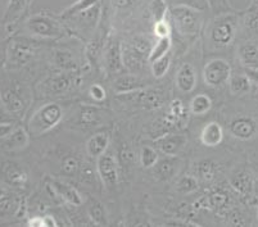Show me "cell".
<instances>
[{"label":"cell","instance_id":"30bf717a","mask_svg":"<svg viewBox=\"0 0 258 227\" xmlns=\"http://www.w3.org/2000/svg\"><path fill=\"white\" fill-rule=\"evenodd\" d=\"M0 97L3 100L6 111L13 116H21L27 108V102L25 99V94L22 89L17 84H9L0 88Z\"/></svg>","mask_w":258,"mask_h":227},{"label":"cell","instance_id":"2e32d148","mask_svg":"<svg viewBox=\"0 0 258 227\" xmlns=\"http://www.w3.org/2000/svg\"><path fill=\"white\" fill-rule=\"evenodd\" d=\"M0 141H2L3 150L9 152V153H16V152L23 150L29 145L30 132L26 128L17 127Z\"/></svg>","mask_w":258,"mask_h":227},{"label":"cell","instance_id":"816d5d0a","mask_svg":"<svg viewBox=\"0 0 258 227\" xmlns=\"http://www.w3.org/2000/svg\"><path fill=\"white\" fill-rule=\"evenodd\" d=\"M244 71L247 72L249 79L252 80L253 85L258 86V69H244Z\"/></svg>","mask_w":258,"mask_h":227},{"label":"cell","instance_id":"ee69618b","mask_svg":"<svg viewBox=\"0 0 258 227\" xmlns=\"http://www.w3.org/2000/svg\"><path fill=\"white\" fill-rule=\"evenodd\" d=\"M102 49V39H98V37L93 39L90 43L88 44V46H86V57L90 60V63L94 64V63L98 62V58H99Z\"/></svg>","mask_w":258,"mask_h":227},{"label":"cell","instance_id":"f6af8a7d","mask_svg":"<svg viewBox=\"0 0 258 227\" xmlns=\"http://www.w3.org/2000/svg\"><path fill=\"white\" fill-rule=\"evenodd\" d=\"M54 59H55V63L59 65L60 68L64 69V71H70V69L76 68L75 60L72 59L71 54L67 53V51L59 50L57 54H55V58H54Z\"/></svg>","mask_w":258,"mask_h":227},{"label":"cell","instance_id":"f1b7e54d","mask_svg":"<svg viewBox=\"0 0 258 227\" xmlns=\"http://www.w3.org/2000/svg\"><path fill=\"white\" fill-rule=\"evenodd\" d=\"M72 85V79L69 73H59L51 77L48 81V90L50 94L59 95L70 90Z\"/></svg>","mask_w":258,"mask_h":227},{"label":"cell","instance_id":"c3c4849f","mask_svg":"<svg viewBox=\"0 0 258 227\" xmlns=\"http://www.w3.org/2000/svg\"><path fill=\"white\" fill-rule=\"evenodd\" d=\"M89 94H90L91 99L94 102H103L107 98V93H105V89L103 88L99 84H94V85L90 86V90H89Z\"/></svg>","mask_w":258,"mask_h":227},{"label":"cell","instance_id":"52a82bcc","mask_svg":"<svg viewBox=\"0 0 258 227\" xmlns=\"http://www.w3.org/2000/svg\"><path fill=\"white\" fill-rule=\"evenodd\" d=\"M231 73L233 68L226 59L215 58L208 60L203 67V81L210 88H221L227 84Z\"/></svg>","mask_w":258,"mask_h":227},{"label":"cell","instance_id":"ac0fdd59","mask_svg":"<svg viewBox=\"0 0 258 227\" xmlns=\"http://www.w3.org/2000/svg\"><path fill=\"white\" fill-rule=\"evenodd\" d=\"M239 31L243 32L248 40L258 41V11L239 12Z\"/></svg>","mask_w":258,"mask_h":227},{"label":"cell","instance_id":"5bb4252c","mask_svg":"<svg viewBox=\"0 0 258 227\" xmlns=\"http://www.w3.org/2000/svg\"><path fill=\"white\" fill-rule=\"evenodd\" d=\"M175 83L177 89L184 94H189L196 89L198 77H197L196 68L190 63H182L179 67L175 76Z\"/></svg>","mask_w":258,"mask_h":227},{"label":"cell","instance_id":"4316f807","mask_svg":"<svg viewBox=\"0 0 258 227\" xmlns=\"http://www.w3.org/2000/svg\"><path fill=\"white\" fill-rule=\"evenodd\" d=\"M138 97V103L148 109H157L163 104V97L159 90H143L135 91Z\"/></svg>","mask_w":258,"mask_h":227},{"label":"cell","instance_id":"6f0895ef","mask_svg":"<svg viewBox=\"0 0 258 227\" xmlns=\"http://www.w3.org/2000/svg\"><path fill=\"white\" fill-rule=\"evenodd\" d=\"M253 172H254V176H255V179L258 180V165L255 166V167H254V170H253Z\"/></svg>","mask_w":258,"mask_h":227},{"label":"cell","instance_id":"e0dca14e","mask_svg":"<svg viewBox=\"0 0 258 227\" xmlns=\"http://www.w3.org/2000/svg\"><path fill=\"white\" fill-rule=\"evenodd\" d=\"M2 173H3L4 181L13 188L22 189L29 182V176H27L26 171L15 162L3 163Z\"/></svg>","mask_w":258,"mask_h":227},{"label":"cell","instance_id":"d4e9b609","mask_svg":"<svg viewBox=\"0 0 258 227\" xmlns=\"http://www.w3.org/2000/svg\"><path fill=\"white\" fill-rule=\"evenodd\" d=\"M122 53H123V63L127 72H138L148 62V58L133 48L130 44L122 45Z\"/></svg>","mask_w":258,"mask_h":227},{"label":"cell","instance_id":"ba28073f","mask_svg":"<svg viewBox=\"0 0 258 227\" xmlns=\"http://www.w3.org/2000/svg\"><path fill=\"white\" fill-rule=\"evenodd\" d=\"M229 132L239 141H252L258 136V119L252 114H239L230 121Z\"/></svg>","mask_w":258,"mask_h":227},{"label":"cell","instance_id":"484cf974","mask_svg":"<svg viewBox=\"0 0 258 227\" xmlns=\"http://www.w3.org/2000/svg\"><path fill=\"white\" fill-rule=\"evenodd\" d=\"M177 167H179V161L175 158V156H166L165 158L158 159L157 165L154 166L157 175L162 180L172 179L177 172Z\"/></svg>","mask_w":258,"mask_h":227},{"label":"cell","instance_id":"f35d334b","mask_svg":"<svg viewBox=\"0 0 258 227\" xmlns=\"http://www.w3.org/2000/svg\"><path fill=\"white\" fill-rule=\"evenodd\" d=\"M100 111L93 105H85L80 112V121L85 126H94L99 122Z\"/></svg>","mask_w":258,"mask_h":227},{"label":"cell","instance_id":"7a4b0ae2","mask_svg":"<svg viewBox=\"0 0 258 227\" xmlns=\"http://www.w3.org/2000/svg\"><path fill=\"white\" fill-rule=\"evenodd\" d=\"M39 50V44L36 40L15 37L9 41L6 49V69H18L29 64Z\"/></svg>","mask_w":258,"mask_h":227},{"label":"cell","instance_id":"9f6ffc18","mask_svg":"<svg viewBox=\"0 0 258 227\" xmlns=\"http://www.w3.org/2000/svg\"><path fill=\"white\" fill-rule=\"evenodd\" d=\"M254 207H255V214H257V222H258V196H257V200H255Z\"/></svg>","mask_w":258,"mask_h":227},{"label":"cell","instance_id":"8d00e7d4","mask_svg":"<svg viewBox=\"0 0 258 227\" xmlns=\"http://www.w3.org/2000/svg\"><path fill=\"white\" fill-rule=\"evenodd\" d=\"M128 44H130L135 50L142 53V54L145 55L147 58L149 57V53H151L152 48H153L154 45L153 39L149 36H145V35H138V36L133 37Z\"/></svg>","mask_w":258,"mask_h":227},{"label":"cell","instance_id":"836d02e7","mask_svg":"<svg viewBox=\"0 0 258 227\" xmlns=\"http://www.w3.org/2000/svg\"><path fill=\"white\" fill-rule=\"evenodd\" d=\"M168 9H170V7H168L166 0H151V3L148 6V11L151 13V17L154 23L167 20Z\"/></svg>","mask_w":258,"mask_h":227},{"label":"cell","instance_id":"f907efd6","mask_svg":"<svg viewBox=\"0 0 258 227\" xmlns=\"http://www.w3.org/2000/svg\"><path fill=\"white\" fill-rule=\"evenodd\" d=\"M15 130L13 123L11 122H0V140H3L4 137L8 136L12 131Z\"/></svg>","mask_w":258,"mask_h":227},{"label":"cell","instance_id":"4dcf8cb0","mask_svg":"<svg viewBox=\"0 0 258 227\" xmlns=\"http://www.w3.org/2000/svg\"><path fill=\"white\" fill-rule=\"evenodd\" d=\"M171 46H172V37H161V39H157V41L154 43L153 48H152L151 53H149V57H148V62L152 63L154 60L159 59V58L165 57L170 53Z\"/></svg>","mask_w":258,"mask_h":227},{"label":"cell","instance_id":"603a6c76","mask_svg":"<svg viewBox=\"0 0 258 227\" xmlns=\"http://www.w3.org/2000/svg\"><path fill=\"white\" fill-rule=\"evenodd\" d=\"M224 140V128L219 122H208L201 131V142L208 148H215Z\"/></svg>","mask_w":258,"mask_h":227},{"label":"cell","instance_id":"7c38bea8","mask_svg":"<svg viewBox=\"0 0 258 227\" xmlns=\"http://www.w3.org/2000/svg\"><path fill=\"white\" fill-rule=\"evenodd\" d=\"M236 57L244 69H258V41H241L236 48Z\"/></svg>","mask_w":258,"mask_h":227},{"label":"cell","instance_id":"6da1fadb","mask_svg":"<svg viewBox=\"0 0 258 227\" xmlns=\"http://www.w3.org/2000/svg\"><path fill=\"white\" fill-rule=\"evenodd\" d=\"M238 32L239 13L234 11L222 15H215L206 25V43L212 50H224L233 45Z\"/></svg>","mask_w":258,"mask_h":227},{"label":"cell","instance_id":"11a10c76","mask_svg":"<svg viewBox=\"0 0 258 227\" xmlns=\"http://www.w3.org/2000/svg\"><path fill=\"white\" fill-rule=\"evenodd\" d=\"M247 9L248 11H258V0H250Z\"/></svg>","mask_w":258,"mask_h":227},{"label":"cell","instance_id":"f5cc1de1","mask_svg":"<svg viewBox=\"0 0 258 227\" xmlns=\"http://www.w3.org/2000/svg\"><path fill=\"white\" fill-rule=\"evenodd\" d=\"M29 226H44V222H43V217H32L31 219H29Z\"/></svg>","mask_w":258,"mask_h":227},{"label":"cell","instance_id":"cb8c5ba5","mask_svg":"<svg viewBox=\"0 0 258 227\" xmlns=\"http://www.w3.org/2000/svg\"><path fill=\"white\" fill-rule=\"evenodd\" d=\"M227 85H229L230 93L235 95V97L248 95L253 88L252 80L249 79V76H248L245 71L238 72V73H231L229 81H227Z\"/></svg>","mask_w":258,"mask_h":227},{"label":"cell","instance_id":"ab89813d","mask_svg":"<svg viewBox=\"0 0 258 227\" xmlns=\"http://www.w3.org/2000/svg\"><path fill=\"white\" fill-rule=\"evenodd\" d=\"M81 168L79 158L75 156H66L60 162V171L64 176H76Z\"/></svg>","mask_w":258,"mask_h":227},{"label":"cell","instance_id":"7dc6e473","mask_svg":"<svg viewBox=\"0 0 258 227\" xmlns=\"http://www.w3.org/2000/svg\"><path fill=\"white\" fill-rule=\"evenodd\" d=\"M153 31L156 35L157 39H161V37H167L171 36L172 34V29H171V23L167 20L159 21L156 22L153 26Z\"/></svg>","mask_w":258,"mask_h":227},{"label":"cell","instance_id":"44dd1931","mask_svg":"<svg viewBox=\"0 0 258 227\" xmlns=\"http://www.w3.org/2000/svg\"><path fill=\"white\" fill-rule=\"evenodd\" d=\"M111 142V133L107 131H99L94 133L93 136L86 142V152L93 158H99L102 154H104L108 150Z\"/></svg>","mask_w":258,"mask_h":227},{"label":"cell","instance_id":"8fae6325","mask_svg":"<svg viewBox=\"0 0 258 227\" xmlns=\"http://www.w3.org/2000/svg\"><path fill=\"white\" fill-rule=\"evenodd\" d=\"M97 171L103 184L108 188H113L118 182V163L113 154L105 152L97 158Z\"/></svg>","mask_w":258,"mask_h":227},{"label":"cell","instance_id":"d6986e66","mask_svg":"<svg viewBox=\"0 0 258 227\" xmlns=\"http://www.w3.org/2000/svg\"><path fill=\"white\" fill-rule=\"evenodd\" d=\"M165 122L171 127H184L187 122V111L180 99H175L170 103L167 113L165 116Z\"/></svg>","mask_w":258,"mask_h":227},{"label":"cell","instance_id":"74e56055","mask_svg":"<svg viewBox=\"0 0 258 227\" xmlns=\"http://www.w3.org/2000/svg\"><path fill=\"white\" fill-rule=\"evenodd\" d=\"M199 188V180L196 176H191V175H186V176H182L181 179L177 181L176 184V190L181 194H193L198 190Z\"/></svg>","mask_w":258,"mask_h":227},{"label":"cell","instance_id":"b9f144b4","mask_svg":"<svg viewBox=\"0 0 258 227\" xmlns=\"http://www.w3.org/2000/svg\"><path fill=\"white\" fill-rule=\"evenodd\" d=\"M171 65V55L168 53L167 55L165 57L159 58V59L154 60V62L151 63V68H152V73L156 79H162V77H165L166 73L168 72Z\"/></svg>","mask_w":258,"mask_h":227},{"label":"cell","instance_id":"60d3db41","mask_svg":"<svg viewBox=\"0 0 258 227\" xmlns=\"http://www.w3.org/2000/svg\"><path fill=\"white\" fill-rule=\"evenodd\" d=\"M158 152L156 149L149 146V145L143 146L142 150H140V163H142L143 167L153 168L158 162Z\"/></svg>","mask_w":258,"mask_h":227},{"label":"cell","instance_id":"d6a6232c","mask_svg":"<svg viewBox=\"0 0 258 227\" xmlns=\"http://www.w3.org/2000/svg\"><path fill=\"white\" fill-rule=\"evenodd\" d=\"M207 199L210 208H213L217 212H224V210L227 209V205L230 204V196L222 189H217V190L212 191L207 196Z\"/></svg>","mask_w":258,"mask_h":227},{"label":"cell","instance_id":"7bdbcfd3","mask_svg":"<svg viewBox=\"0 0 258 227\" xmlns=\"http://www.w3.org/2000/svg\"><path fill=\"white\" fill-rule=\"evenodd\" d=\"M89 217L91 221L98 226L107 224V217H105V210L100 203H93L89 207Z\"/></svg>","mask_w":258,"mask_h":227},{"label":"cell","instance_id":"d590c367","mask_svg":"<svg viewBox=\"0 0 258 227\" xmlns=\"http://www.w3.org/2000/svg\"><path fill=\"white\" fill-rule=\"evenodd\" d=\"M166 2L168 7H186L203 13L211 11L208 0H166Z\"/></svg>","mask_w":258,"mask_h":227},{"label":"cell","instance_id":"e575fe53","mask_svg":"<svg viewBox=\"0 0 258 227\" xmlns=\"http://www.w3.org/2000/svg\"><path fill=\"white\" fill-rule=\"evenodd\" d=\"M196 177L201 181L211 182L216 177V166L211 161H201L196 163Z\"/></svg>","mask_w":258,"mask_h":227},{"label":"cell","instance_id":"ffe728a7","mask_svg":"<svg viewBox=\"0 0 258 227\" xmlns=\"http://www.w3.org/2000/svg\"><path fill=\"white\" fill-rule=\"evenodd\" d=\"M143 89H145V85L142 80L130 73L119 74L113 83V90L116 91V94H133Z\"/></svg>","mask_w":258,"mask_h":227},{"label":"cell","instance_id":"f546056e","mask_svg":"<svg viewBox=\"0 0 258 227\" xmlns=\"http://www.w3.org/2000/svg\"><path fill=\"white\" fill-rule=\"evenodd\" d=\"M20 209V204L11 194L0 189V219H6L13 216Z\"/></svg>","mask_w":258,"mask_h":227},{"label":"cell","instance_id":"8992f818","mask_svg":"<svg viewBox=\"0 0 258 227\" xmlns=\"http://www.w3.org/2000/svg\"><path fill=\"white\" fill-rule=\"evenodd\" d=\"M229 184L236 194L240 195L241 199L245 200L248 204H255V176L254 172L248 170L247 167H241L234 171L229 177Z\"/></svg>","mask_w":258,"mask_h":227},{"label":"cell","instance_id":"bcb514c9","mask_svg":"<svg viewBox=\"0 0 258 227\" xmlns=\"http://www.w3.org/2000/svg\"><path fill=\"white\" fill-rule=\"evenodd\" d=\"M208 3H210V8L213 16L234 12V8L231 7L229 0H208Z\"/></svg>","mask_w":258,"mask_h":227},{"label":"cell","instance_id":"7402d4cb","mask_svg":"<svg viewBox=\"0 0 258 227\" xmlns=\"http://www.w3.org/2000/svg\"><path fill=\"white\" fill-rule=\"evenodd\" d=\"M30 0H11L6 9V13H4L3 17V23L4 27L7 30H11L15 27L16 23L20 21V18L22 17L25 11L27 9Z\"/></svg>","mask_w":258,"mask_h":227},{"label":"cell","instance_id":"83f0119b","mask_svg":"<svg viewBox=\"0 0 258 227\" xmlns=\"http://www.w3.org/2000/svg\"><path fill=\"white\" fill-rule=\"evenodd\" d=\"M212 104L213 102L210 95L201 93V94H197L196 97H193V99L190 100L189 111L190 113L196 114V116H205L211 111Z\"/></svg>","mask_w":258,"mask_h":227},{"label":"cell","instance_id":"5b68a950","mask_svg":"<svg viewBox=\"0 0 258 227\" xmlns=\"http://www.w3.org/2000/svg\"><path fill=\"white\" fill-rule=\"evenodd\" d=\"M25 26L32 36L39 39H58L64 34L62 23L45 13L32 15L26 20Z\"/></svg>","mask_w":258,"mask_h":227},{"label":"cell","instance_id":"4fadbf2b","mask_svg":"<svg viewBox=\"0 0 258 227\" xmlns=\"http://www.w3.org/2000/svg\"><path fill=\"white\" fill-rule=\"evenodd\" d=\"M187 137L182 133H165L156 140V146L165 156H177L184 149Z\"/></svg>","mask_w":258,"mask_h":227},{"label":"cell","instance_id":"1f68e13d","mask_svg":"<svg viewBox=\"0 0 258 227\" xmlns=\"http://www.w3.org/2000/svg\"><path fill=\"white\" fill-rule=\"evenodd\" d=\"M102 2L103 0H77V2H75L74 4H71L69 8H66L64 11L60 13L59 17L62 18V20L67 21L69 18H71L72 16L77 15V13H80V12L88 11V9L93 8V7L102 3Z\"/></svg>","mask_w":258,"mask_h":227},{"label":"cell","instance_id":"9a60e30c","mask_svg":"<svg viewBox=\"0 0 258 227\" xmlns=\"http://www.w3.org/2000/svg\"><path fill=\"white\" fill-rule=\"evenodd\" d=\"M48 186L58 198L62 199L63 202L69 203L74 207H80L83 204V198H81L79 191L67 182L59 181V180H51Z\"/></svg>","mask_w":258,"mask_h":227},{"label":"cell","instance_id":"277c9868","mask_svg":"<svg viewBox=\"0 0 258 227\" xmlns=\"http://www.w3.org/2000/svg\"><path fill=\"white\" fill-rule=\"evenodd\" d=\"M63 109L58 103H46L40 107L32 116L29 123L32 135H43L53 130L63 118Z\"/></svg>","mask_w":258,"mask_h":227},{"label":"cell","instance_id":"681fc988","mask_svg":"<svg viewBox=\"0 0 258 227\" xmlns=\"http://www.w3.org/2000/svg\"><path fill=\"white\" fill-rule=\"evenodd\" d=\"M113 7L118 11H127L138 3V0H112Z\"/></svg>","mask_w":258,"mask_h":227},{"label":"cell","instance_id":"9c48e42d","mask_svg":"<svg viewBox=\"0 0 258 227\" xmlns=\"http://www.w3.org/2000/svg\"><path fill=\"white\" fill-rule=\"evenodd\" d=\"M104 68L109 76H119L126 73L127 69L123 63V53H122V44L118 40H111L109 44L104 48L103 53Z\"/></svg>","mask_w":258,"mask_h":227},{"label":"cell","instance_id":"db71d44e","mask_svg":"<svg viewBox=\"0 0 258 227\" xmlns=\"http://www.w3.org/2000/svg\"><path fill=\"white\" fill-rule=\"evenodd\" d=\"M43 222H44V226H57V221L54 218L53 216H44L43 217Z\"/></svg>","mask_w":258,"mask_h":227},{"label":"cell","instance_id":"3957f363","mask_svg":"<svg viewBox=\"0 0 258 227\" xmlns=\"http://www.w3.org/2000/svg\"><path fill=\"white\" fill-rule=\"evenodd\" d=\"M205 13L186 7H170L168 16L171 23L179 34L184 36H196L205 26Z\"/></svg>","mask_w":258,"mask_h":227}]
</instances>
